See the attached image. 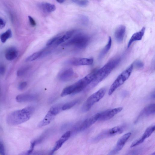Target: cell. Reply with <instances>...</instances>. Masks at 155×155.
<instances>
[{"label": "cell", "instance_id": "cell-1", "mask_svg": "<svg viewBox=\"0 0 155 155\" xmlns=\"http://www.w3.org/2000/svg\"><path fill=\"white\" fill-rule=\"evenodd\" d=\"M120 60L121 58L120 57L114 58L110 60L100 69L97 70L94 78L86 87V90H88L95 87L104 80L118 65Z\"/></svg>", "mask_w": 155, "mask_h": 155}, {"label": "cell", "instance_id": "cell-30", "mask_svg": "<svg viewBox=\"0 0 155 155\" xmlns=\"http://www.w3.org/2000/svg\"><path fill=\"white\" fill-rule=\"evenodd\" d=\"M28 18L31 25L32 26H35L36 23L33 18L30 16H28Z\"/></svg>", "mask_w": 155, "mask_h": 155}, {"label": "cell", "instance_id": "cell-29", "mask_svg": "<svg viewBox=\"0 0 155 155\" xmlns=\"http://www.w3.org/2000/svg\"><path fill=\"white\" fill-rule=\"evenodd\" d=\"M0 154L4 155L5 154V150L4 145L3 143L0 142Z\"/></svg>", "mask_w": 155, "mask_h": 155}, {"label": "cell", "instance_id": "cell-26", "mask_svg": "<svg viewBox=\"0 0 155 155\" xmlns=\"http://www.w3.org/2000/svg\"><path fill=\"white\" fill-rule=\"evenodd\" d=\"M61 35L55 36L50 39L47 42L46 45L47 46H49L55 44L57 41L60 38Z\"/></svg>", "mask_w": 155, "mask_h": 155}, {"label": "cell", "instance_id": "cell-28", "mask_svg": "<svg viewBox=\"0 0 155 155\" xmlns=\"http://www.w3.org/2000/svg\"><path fill=\"white\" fill-rule=\"evenodd\" d=\"M78 4L81 6H86L88 3L89 2L87 0H78L76 2Z\"/></svg>", "mask_w": 155, "mask_h": 155}, {"label": "cell", "instance_id": "cell-13", "mask_svg": "<svg viewBox=\"0 0 155 155\" xmlns=\"http://www.w3.org/2000/svg\"><path fill=\"white\" fill-rule=\"evenodd\" d=\"M73 70L71 68L64 69L59 74V79L63 81H67L71 79L74 75Z\"/></svg>", "mask_w": 155, "mask_h": 155}, {"label": "cell", "instance_id": "cell-8", "mask_svg": "<svg viewBox=\"0 0 155 155\" xmlns=\"http://www.w3.org/2000/svg\"><path fill=\"white\" fill-rule=\"evenodd\" d=\"M155 105L154 104H150L145 107L140 112L135 122H137L140 119L146 116L154 114Z\"/></svg>", "mask_w": 155, "mask_h": 155}, {"label": "cell", "instance_id": "cell-27", "mask_svg": "<svg viewBox=\"0 0 155 155\" xmlns=\"http://www.w3.org/2000/svg\"><path fill=\"white\" fill-rule=\"evenodd\" d=\"M134 67L137 68H141L144 66L143 63L140 60H137L133 63Z\"/></svg>", "mask_w": 155, "mask_h": 155}, {"label": "cell", "instance_id": "cell-32", "mask_svg": "<svg viewBox=\"0 0 155 155\" xmlns=\"http://www.w3.org/2000/svg\"><path fill=\"white\" fill-rule=\"evenodd\" d=\"M5 23L4 21L2 18H0V28H3L5 26Z\"/></svg>", "mask_w": 155, "mask_h": 155}, {"label": "cell", "instance_id": "cell-11", "mask_svg": "<svg viewBox=\"0 0 155 155\" xmlns=\"http://www.w3.org/2000/svg\"><path fill=\"white\" fill-rule=\"evenodd\" d=\"M94 60L92 58H77L71 61V63L74 66L91 65Z\"/></svg>", "mask_w": 155, "mask_h": 155}, {"label": "cell", "instance_id": "cell-31", "mask_svg": "<svg viewBox=\"0 0 155 155\" xmlns=\"http://www.w3.org/2000/svg\"><path fill=\"white\" fill-rule=\"evenodd\" d=\"M27 85V83L26 82H22L19 84L18 88L20 90H22L26 87Z\"/></svg>", "mask_w": 155, "mask_h": 155}, {"label": "cell", "instance_id": "cell-21", "mask_svg": "<svg viewBox=\"0 0 155 155\" xmlns=\"http://www.w3.org/2000/svg\"><path fill=\"white\" fill-rule=\"evenodd\" d=\"M112 45V39L109 37L107 44L100 52L98 56L99 60L101 59L107 53L111 48Z\"/></svg>", "mask_w": 155, "mask_h": 155}, {"label": "cell", "instance_id": "cell-9", "mask_svg": "<svg viewBox=\"0 0 155 155\" xmlns=\"http://www.w3.org/2000/svg\"><path fill=\"white\" fill-rule=\"evenodd\" d=\"M99 113L86 119L82 123L79 128L80 131H83L89 127L98 120Z\"/></svg>", "mask_w": 155, "mask_h": 155}, {"label": "cell", "instance_id": "cell-12", "mask_svg": "<svg viewBox=\"0 0 155 155\" xmlns=\"http://www.w3.org/2000/svg\"><path fill=\"white\" fill-rule=\"evenodd\" d=\"M71 132L68 131L63 134L57 141L55 146L51 153L52 154L54 152L58 150L62 146L63 144L67 141L71 136Z\"/></svg>", "mask_w": 155, "mask_h": 155}, {"label": "cell", "instance_id": "cell-25", "mask_svg": "<svg viewBox=\"0 0 155 155\" xmlns=\"http://www.w3.org/2000/svg\"><path fill=\"white\" fill-rule=\"evenodd\" d=\"M78 102V100H75L64 104L62 106V110H66L70 109L74 106Z\"/></svg>", "mask_w": 155, "mask_h": 155}, {"label": "cell", "instance_id": "cell-33", "mask_svg": "<svg viewBox=\"0 0 155 155\" xmlns=\"http://www.w3.org/2000/svg\"><path fill=\"white\" fill-rule=\"evenodd\" d=\"M4 71V68L2 66L0 65V74L2 73Z\"/></svg>", "mask_w": 155, "mask_h": 155}, {"label": "cell", "instance_id": "cell-16", "mask_svg": "<svg viewBox=\"0 0 155 155\" xmlns=\"http://www.w3.org/2000/svg\"><path fill=\"white\" fill-rule=\"evenodd\" d=\"M55 116L49 110L43 119L39 123L38 126L41 127L49 124L54 119Z\"/></svg>", "mask_w": 155, "mask_h": 155}, {"label": "cell", "instance_id": "cell-4", "mask_svg": "<svg viewBox=\"0 0 155 155\" xmlns=\"http://www.w3.org/2000/svg\"><path fill=\"white\" fill-rule=\"evenodd\" d=\"M90 40V38L88 36L82 34H79L63 44V45L64 46L74 45L78 48H83L88 45Z\"/></svg>", "mask_w": 155, "mask_h": 155}, {"label": "cell", "instance_id": "cell-5", "mask_svg": "<svg viewBox=\"0 0 155 155\" xmlns=\"http://www.w3.org/2000/svg\"><path fill=\"white\" fill-rule=\"evenodd\" d=\"M106 92V89L103 87L91 95L83 104L81 108L82 111L86 112L89 110L95 103L104 97Z\"/></svg>", "mask_w": 155, "mask_h": 155}, {"label": "cell", "instance_id": "cell-34", "mask_svg": "<svg viewBox=\"0 0 155 155\" xmlns=\"http://www.w3.org/2000/svg\"><path fill=\"white\" fill-rule=\"evenodd\" d=\"M56 1L59 3H63L65 0H56Z\"/></svg>", "mask_w": 155, "mask_h": 155}, {"label": "cell", "instance_id": "cell-18", "mask_svg": "<svg viewBox=\"0 0 155 155\" xmlns=\"http://www.w3.org/2000/svg\"><path fill=\"white\" fill-rule=\"evenodd\" d=\"M40 8L45 13H49L55 10L56 7L53 4L47 2H42L39 5Z\"/></svg>", "mask_w": 155, "mask_h": 155}, {"label": "cell", "instance_id": "cell-15", "mask_svg": "<svg viewBox=\"0 0 155 155\" xmlns=\"http://www.w3.org/2000/svg\"><path fill=\"white\" fill-rule=\"evenodd\" d=\"M145 30V28L143 27L140 31L134 34L128 42L127 48H129L134 42L141 40L144 34Z\"/></svg>", "mask_w": 155, "mask_h": 155}, {"label": "cell", "instance_id": "cell-10", "mask_svg": "<svg viewBox=\"0 0 155 155\" xmlns=\"http://www.w3.org/2000/svg\"><path fill=\"white\" fill-rule=\"evenodd\" d=\"M131 135L130 132H128L121 136L118 140L114 150L112 151L113 153L121 150Z\"/></svg>", "mask_w": 155, "mask_h": 155}, {"label": "cell", "instance_id": "cell-23", "mask_svg": "<svg viewBox=\"0 0 155 155\" xmlns=\"http://www.w3.org/2000/svg\"><path fill=\"white\" fill-rule=\"evenodd\" d=\"M155 129V125H153L149 126L146 130L143 135L140 138L143 142L146 139L150 136L154 131Z\"/></svg>", "mask_w": 155, "mask_h": 155}, {"label": "cell", "instance_id": "cell-17", "mask_svg": "<svg viewBox=\"0 0 155 155\" xmlns=\"http://www.w3.org/2000/svg\"><path fill=\"white\" fill-rule=\"evenodd\" d=\"M36 97L34 95L22 94L18 95L16 97L17 101L20 103L35 100Z\"/></svg>", "mask_w": 155, "mask_h": 155}, {"label": "cell", "instance_id": "cell-20", "mask_svg": "<svg viewBox=\"0 0 155 155\" xmlns=\"http://www.w3.org/2000/svg\"><path fill=\"white\" fill-rule=\"evenodd\" d=\"M48 52L46 50H43L35 52L29 56L26 59L27 61H34L40 57L45 55Z\"/></svg>", "mask_w": 155, "mask_h": 155}, {"label": "cell", "instance_id": "cell-22", "mask_svg": "<svg viewBox=\"0 0 155 155\" xmlns=\"http://www.w3.org/2000/svg\"><path fill=\"white\" fill-rule=\"evenodd\" d=\"M18 53L17 50L14 48H11L6 51L5 57L8 61H12L15 59L18 55Z\"/></svg>", "mask_w": 155, "mask_h": 155}, {"label": "cell", "instance_id": "cell-19", "mask_svg": "<svg viewBox=\"0 0 155 155\" xmlns=\"http://www.w3.org/2000/svg\"><path fill=\"white\" fill-rule=\"evenodd\" d=\"M75 31V30H74L69 31H67L64 35H61L60 38L55 44L56 45H58L65 42L71 37Z\"/></svg>", "mask_w": 155, "mask_h": 155}, {"label": "cell", "instance_id": "cell-24", "mask_svg": "<svg viewBox=\"0 0 155 155\" xmlns=\"http://www.w3.org/2000/svg\"><path fill=\"white\" fill-rule=\"evenodd\" d=\"M12 35L11 30L10 29L7 30L5 32L2 34L0 36V38L2 43H4Z\"/></svg>", "mask_w": 155, "mask_h": 155}, {"label": "cell", "instance_id": "cell-6", "mask_svg": "<svg viewBox=\"0 0 155 155\" xmlns=\"http://www.w3.org/2000/svg\"><path fill=\"white\" fill-rule=\"evenodd\" d=\"M123 131V128L122 127L116 126L110 129L104 130L100 133L93 139L94 142L97 141L104 138L120 134Z\"/></svg>", "mask_w": 155, "mask_h": 155}, {"label": "cell", "instance_id": "cell-35", "mask_svg": "<svg viewBox=\"0 0 155 155\" xmlns=\"http://www.w3.org/2000/svg\"><path fill=\"white\" fill-rule=\"evenodd\" d=\"M74 0L75 2H76L77 1H78L79 0Z\"/></svg>", "mask_w": 155, "mask_h": 155}, {"label": "cell", "instance_id": "cell-7", "mask_svg": "<svg viewBox=\"0 0 155 155\" xmlns=\"http://www.w3.org/2000/svg\"><path fill=\"white\" fill-rule=\"evenodd\" d=\"M122 109V107H118L108 109L99 113L98 120L103 121L109 120L121 111Z\"/></svg>", "mask_w": 155, "mask_h": 155}, {"label": "cell", "instance_id": "cell-3", "mask_svg": "<svg viewBox=\"0 0 155 155\" xmlns=\"http://www.w3.org/2000/svg\"><path fill=\"white\" fill-rule=\"evenodd\" d=\"M133 64H131L117 77L111 85L108 94L110 95L119 87L122 85L129 78L134 68Z\"/></svg>", "mask_w": 155, "mask_h": 155}, {"label": "cell", "instance_id": "cell-2", "mask_svg": "<svg viewBox=\"0 0 155 155\" xmlns=\"http://www.w3.org/2000/svg\"><path fill=\"white\" fill-rule=\"evenodd\" d=\"M34 110L32 107H27L13 111L8 115L7 123L11 125H17L24 123L29 119Z\"/></svg>", "mask_w": 155, "mask_h": 155}, {"label": "cell", "instance_id": "cell-14", "mask_svg": "<svg viewBox=\"0 0 155 155\" xmlns=\"http://www.w3.org/2000/svg\"><path fill=\"white\" fill-rule=\"evenodd\" d=\"M125 31L126 27L124 25H120L116 28L114 32V37L117 42L120 43L123 41Z\"/></svg>", "mask_w": 155, "mask_h": 155}]
</instances>
